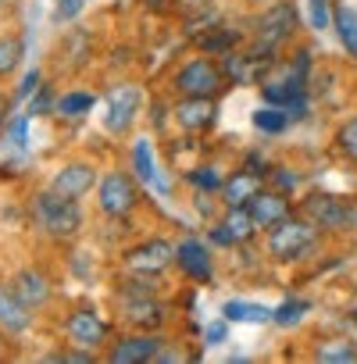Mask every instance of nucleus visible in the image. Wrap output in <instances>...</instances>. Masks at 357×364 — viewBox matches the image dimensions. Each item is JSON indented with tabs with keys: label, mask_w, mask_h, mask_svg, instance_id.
<instances>
[{
	"label": "nucleus",
	"mask_w": 357,
	"mask_h": 364,
	"mask_svg": "<svg viewBox=\"0 0 357 364\" xmlns=\"http://www.w3.org/2000/svg\"><path fill=\"white\" fill-rule=\"evenodd\" d=\"M261 190H265V175L236 164L233 171H225V186H222L218 200H222V208H247Z\"/></svg>",
	"instance_id": "obj_18"
},
{
	"label": "nucleus",
	"mask_w": 357,
	"mask_h": 364,
	"mask_svg": "<svg viewBox=\"0 0 357 364\" xmlns=\"http://www.w3.org/2000/svg\"><path fill=\"white\" fill-rule=\"evenodd\" d=\"M247 26H250L247 47L268 50V54H282V47H293V43H297L300 11H297L293 0H275L272 8L254 11V18H250Z\"/></svg>",
	"instance_id": "obj_4"
},
{
	"label": "nucleus",
	"mask_w": 357,
	"mask_h": 364,
	"mask_svg": "<svg viewBox=\"0 0 357 364\" xmlns=\"http://www.w3.org/2000/svg\"><path fill=\"white\" fill-rule=\"evenodd\" d=\"M175 272L183 275L190 286H215V247L201 236H183L175 240Z\"/></svg>",
	"instance_id": "obj_10"
},
{
	"label": "nucleus",
	"mask_w": 357,
	"mask_h": 364,
	"mask_svg": "<svg viewBox=\"0 0 357 364\" xmlns=\"http://www.w3.org/2000/svg\"><path fill=\"white\" fill-rule=\"evenodd\" d=\"M240 164L243 168H250V171H257V175H268V168H272V161L257 150V146H250V150H243V157H240Z\"/></svg>",
	"instance_id": "obj_41"
},
{
	"label": "nucleus",
	"mask_w": 357,
	"mask_h": 364,
	"mask_svg": "<svg viewBox=\"0 0 357 364\" xmlns=\"http://www.w3.org/2000/svg\"><path fill=\"white\" fill-rule=\"evenodd\" d=\"M143 11H150V15H168V11H171V0H143Z\"/></svg>",
	"instance_id": "obj_44"
},
{
	"label": "nucleus",
	"mask_w": 357,
	"mask_h": 364,
	"mask_svg": "<svg viewBox=\"0 0 357 364\" xmlns=\"http://www.w3.org/2000/svg\"><path fill=\"white\" fill-rule=\"evenodd\" d=\"M114 325H118V321L107 318L100 307H93V304H75V307H68L65 318H61V336H65V343L82 346V350H97V353L104 357L107 343H111L114 332H118Z\"/></svg>",
	"instance_id": "obj_6"
},
{
	"label": "nucleus",
	"mask_w": 357,
	"mask_h": 364,
	"mask_svg": "<svg viewBox=\"0 0 357 364\" xmlns=\"http://www.w3.org/2000/svg\"><path fill=\"white\" fill-rule=\"evenodd\" d=\"M311 360H318V364H357V343L350 336H325L311 346Z\"/></svg>",
	"instance_id": "obj_22"
},
{
	"label": "nucleus",
	"mask_w": 357,
	"mask_h": 364,
	"mask_svg": "<svg viewBox=\"0 0 357 364\" xmlns=\"http://www.w3.org/2000/svg\"><path fill=\"white\" fill-rule=\"evenodd\" d=\"M11 4H15V0H0V11H8Z\"/></svg>",
	"instance_id": "obj_47"
},
{
	"label": "nucleus",
	"mask_w": 357,
	"mask_h": 364,
	"mask_svg": "<svg viewBox=\"0 0 357 364\" xmlns=\"http://www.w3.org/2000/svg\"><path fill=\"white\" fill-rule=\"evenodd\" d=\"M100 171H104V168H100L93 157H72V161H61V164L50 171L47 186H50L54 193H61V197L86 200V197H93V190H97Z\"/></svg>",
	"instance_id": "obj_12"
},
{
	"label": "nucleus",
	"mask_w": 357,
	"mask_h": 364,
	"mask_svg": "<svg viewBox=\"0 0 357 364\" xmlns=\"http://www.w3.org/2000/svg\"><path fill=\"white\" fill-rule=\"evenodd\" d=\"M183 182L190 190H201V193H222V186H225V171L215 164V161H201V164H193V168H186L183 171Z\"/></svg>",
	"instance_id": "obj_28"
},
{
	"label": "nucleus",
	"mask_w": 357,
	"mask_h": 364,
	"mask_svg": "<svg viewBox=\"0 0 357 364\" xmlns=\"http://www.w3.org/2000/svg\"><path fill=\"white\" fill-rule=\"evenodd\" d=\"M171 318H175V304L164 300V293L132 296V300H114V321H118V328L164 332Z\"/></svg>",
	"instance_id": "obj_9"
},
{
	"label": "nucleus",
	"mask_w": 357,
	"mask_h": 364,
	"mask_svg": "<svg viewBox=\"0 0 357 364\" xmlns=\"http://www.w3.org/2000/svg\"><path fill=\"white\" fill-rule=\"evenodd\" d=\"M265 186H272V190H279V193H297L300 186H304V175H300V168L297 164H286V161H275L272 168H268V175H265Z\"/></svg>",
	"instance_id": "obj_31"
},
{
	"label": "nucleus",
	"mask_w": 357,
	"mask_h": 364,
	"mask_svg": "<svg viewBox=\"0 0 357 364\" xmlns=\"http://www.w3.org/2000/svg\"><path fill=\"white\" fill-rule=\"evenodd\" d=\"M321 243L325 232L307 215L293 211L289 218H282L265 232V257L272 264H300V261H314L321 254Z\"/></svg>",
	"instance_id": "obj_2"
},
{
	"label": "nucleus",
	"mask_w": 357,
	"mask_h": 364,
	"mask_svg": "<svg viewBox=\"0 0 357 364\" xmlns=\"http://www.w3.org/2000/svg\"><path fill=\"white\" fill-rule=\"evenodd\" d=\"M97 93L93 90H86V86H79V90H65L61 97H58V111H54V118L58 122H86V114L97 107Z\"/></svg>",
	"instance_id": "obj_24"
},
{
	"label": "nucleus",
	"mask_w": 357,
	"mask_h": 364,
	"mask_svg": "<svg viewBox=\"0 0 357 364\" xmlns=\"http://www.w3.org/2000/svg\"><path fill=\"white\" fill-rule=\"evenodd\" d=\"M146 200V186L129 171V168H104L93 190V208L100 218H118L129 222Z\"/></svg>",
	"instance_id": "obj_3"
},
{
	"label": "nucleus",
	"mask_w": 357,
	"mask_h": 364,
	"mask_svg": "<svg viewBox=\"0 0 357 364\" xmlns=\"http://www.w3.org/2000/svg\"><path fill=\"white\" fill-rule=\"evenodd\" d=\"M36 307H29L11 282H0V332L8 339H26L36 328Z\"/></svg>",
	"instance_id": "obj_15"
},
{
	"label": "nucleus",
	"mask_w": 357,
	"mask_h": 364,
	"mask_svg": "<svg viewBox=\"0 0 357 364\" xmlns=\"http://www.w3.org/2000/svg\"><path fill=\"white\" fill-rule=\"evenodd\" d=\"M58 97H61V93H58V86L43 79V86L26 100V111H29L33 118H54V111H58Z\"/></svg>",
	"instance_id": "obj_33"
},
{
	"label": "nucleus",
	"mask_w": 357,
	"mask_h": 364,
	"mask_svg": "<svg viewBox=\"0 0 357 364\" xmlns=\"http://www.w3.org/2000/svg\"><path fill=\"white\" fill-rule=\"evenodd\" d=\"M222 225L236 236V243H250V240H257L261 232H257V222H254V215H250V208H222Z\"/></svg>",
	"instance_id": "obj_29"
},
{
	"label": "nucleus",
	"mask_w": 357,
	"mask_h": 364,
	"mask_svg": "<svg viewBox=\"0 0 357 364\" xmlns=\"http://www.w3.org/2000/svg\"><path fill=\"white\" fill-rule=\"evenodd\" d=\"M122 268L161 279L168 268H175V240H168V236H143V240L129 243L122 250Z\"/></svg>",
	"instance_id": "obj_11"
},
{
	"label": "nucleus",
	"mask_w": 357,
	"mask_h": 364,
	"mask_svg": "<svg viewBox=\"0 0 357 364\" xmlns=\"http://www.w3.org/2000/svg\"><path fill=\"white\" fill-rule=\"evenodd\" d=\"M139 114H146V93H143V86L132 82V79L114 82L107 90V97H104V114H100L104 132L114 136V139H122V136H129L136 129Z\"/></svg>",
	"instance_id": "obj_7"
},
{
	"label": "nucleus",
	"mask_w": 357,
	"mask_h": 364,
	"mask_svg": "<svg viewBox=\"0 0 357 364\" xmlns=\"http://www.w3.org/2000/svg\"><path fill=\"white\" fill-rule=\"evenodd\" d=\"M129 171L143 182L146 190L154 186V178L161 175V164H157V154H154V139L146 132L132 136V143H129Z\"/></svg>",
	"instance_id": "obj_20"
},
{
	"label": "nucleus",
	"mask_w": 357,
	"mask_h": 364,
	"mask_svg": "<svg viewBox=\"0 0 357 364\" xmlns=\"http://www.w3.org/2000/svg\"><path fill=\"white\" fill-rule=\"evenodd\" d=\"M250 215H254V222H257V232L265 236L272 225H279L282 218H289L293 211H297V204H293V197L289 193H279V190H272V186H265L250 204Z\"/></svg>",
	"instance_id": "obj_19"
},
{
	"label": "nucleus",
	"mask_w": 357,
	"mask_h": 364,
	"mask_svg": "<svg viewBox=\"0 0 357 364\" xmlns=\"http://www.w3.org/2000/svg\"><path fill=\"white\" fill-rule=\"evenodd\" d=\"M29 125H33V114L22 107L15 118H8V125H4V136H8V143L18 150V154H26L29 150Z\"/></svg>",
	"instance_id": "obj_34"
},
{
	"label": "nucleus",
	"mask_w": 357,
	"mask_h": 364,
	"mask_svg": "<svg viewBox=\"0 0 357 364\" xmlns=\"http://www.w3.org/2000/svg\"><path fill=\"white\" fill-rule=\"evenodd\" d=\"M332 146H336V154H339L343 161L357 164V114H350V118H343V122L336 125Z\"/></svg>",
	"instance_id": "obj_32"
},
{
	"label": "nucleus",
	"mask_w": 357,
	"mask_h": 364,
	"mask_svg": "<svg viewBox=\"0 0 357 364\" xmlns=\"http://www.w3.org/2000/svg\"><path fill=\"white\" fill-rule=\"evenodd\" d=\"M40 86H43V72H40V68H29V72L18 79L15 93H11V107H15V104H26V100H29V97L40 90Z\"/></svg>",
	"instance_id": "obj_37"
},
{
	"label": "nucleus",
	"mask_w": 357,
	"mask_h": 364,
	"mask_svg": "<svg viewBox=\"0 0 357 364\" xmlns=\"http://www.w3.org/2000/svg\"><path fill=\"white\" fill-rule=\"evenodd\" d=\"M307 18L314 33L332 29V0H307Z\"/></svg>",
	"instance_id": "obj_36"
},
{
	"label": "nucleus",
	"mask_w": 357,
	"mask_h": 364,
	"mask_svg": "<svg viewBox=\"0 0 357 364\" xmlns=\"http://www.w3.org/2000/svg\"><path fill=\"white\" fill-rule=\"evenodd\" d=\"M82 11H86V0H54L50 22H54V26H68V22H75Z\"/></svg>",
	"instance_id": "obj_38"
},
{
	"label": "nucleus",
	"mask_w": 357,
	"mask_h": 364,
	"mask_svg": "<svg viewBox=\"0 0 357 364\" xmlns=\"http://www.w3.org/2000/svg\"><path fill=\"white\" fill-rule=\"evenodd\" d=\"M146 111H150V114H146V122L161 132V129H164V122L171 118V100H164V97H161V100H150V107H146Z\"/></svg>",
	"instance_id": "obj_40"
},
{
	"label": "nucleus",
	"mask_w": 357,
	"mask_h": 364,
	"mask_svg": "<svg viewBox=\"0 0 357 364\" xmlns=\"http://www.w3.org/2000/svg\"><path fill=\"white\" fill-rule=\"evenodd\" d=\"M243 4H247L250 11H261V8H272V4H275V0H243Z\"/></svg>",
	"instance_id": "obj_45"
},
{
	"label": "nucleus",
	"mask_w": 357,
	"mask_h": 364,
	"mask_svg": "<svg viewBox=\"0 0 357 364\" xmlns=\"http://www.w3.org/2000/svg\"><path fill=\"white\" fill-rule=\"evenodd\" d=\"M29 218H33L36 232L47 243H58V247H68V243H75L86 232V208H82V200L61 197L50 186H43V190H36L29 197Z\"/></svg>",
	"instance_id": "obj_1"
},
{
	"label": "nucleus",
	"mask_w": 357,
	"mask_h": 364,
	"mask_svg": "<svg viewBox=\"0 0 357 364\" xmlns=\"http://www.w3.org/2000/svg\"><path fill=\"white\" fill-rule=\"evenodd\" d=\"M247 36H250V26H236V22H225V18H218L211 29H204V33L193 40V47H197L201 54L222 58V54H229V50L243 47V43H247Z\"/></svg>",
	"instance_id": "obj_17"
},
{
	"label": "nucleus",
	"mask_w": 357,
	"mask_h": 364,
	"mask_svg": "<svg viewBox=\"0 0 357 364\" xmlns=\"http://www.w3.org/2000/svg\"><path fill=\"white\" fill-rule=\"evenodd\" d=\"M29 54V40L22 33H0V82H8L22 72Z\"/></svg>",
	"instance_id": "obj_23"
},
{
	"label": "nucleus",
	"mask_w": 357,
	"mask_h": 364,
	"mask_svg": "<svg viewBox=\"0 0 357 364\" xmlns=\"http://www.w3.org/2000/svg\"><path fill=\"white\" fill-rule=\"evenodd\" d=\"M222 314L233 321V325H272V307L257 304V300H225L222 304Z\"/></svg>",
	"instance_id": "obj_27"
},
{
	"label": "nucleus",
	"mask_w": 357,
	"mask_h": 364,
	"mask_svg": "<svg viewBox=\"0 0 357 364\" xmlns=\"http://www.w3.org/2000/svg\"><path fill=\"white\" fill-rule=\"evenodd\" d=\"M204 240H208L215 250H225V254H233V250L240 247V243H236V236L222 225V218H215V222H208V225H204Z\"/></svg>",
	"instance_id": "obj_35"
},
{
	"label": "nucleus",
	"mask_w": 357,
	"mask_h": 364,
	"mask_svg": "<svg viewBox=\"0 0 357 364\" xmlns=\"http://www.w3.org/2000/svg\"><path fill=\"white\" fill-rule=\"evenodd\" d=\"M229 325H233V321H229L225 314H222L218 321L204 325V328H201V339H204V346H225V343H229Z\"/></svg>",
	"instance_id": "obj_39"
},
{
	"label": "nucleus",
	"mask_w": 357,
	"mask_h": 364,
	"mask_svg": "<svg viewBox=\"0 0 357 364\" xmlns=\"http://www.w3.org/2000/svg\"><path fill=\"white\" fill-rule=\"evenodd\" d=\"M8 282H11L15 293H18L29 307H36V311H43V307L54 300V279H50L40 264H22V268H15V275H11Z\"/></svg>",
	"instance_id": "obj_16"
},
{
	"label": "nucleus",
	"mask_w": 357,
	"mask_h": 364,
	"mask_svg": "<svg viewBox=\"0 0 357 364\" xmlns=\"http://www.w3.org/2000/svg\"><path fill=\"white\" fill-rule=\"evenodd\" d=\"M300 215H307L325 236H343V232H353L357 229V200L350 197H336V193H325V190H311L300 208Z\"/></svg>",
	"instance_id": "obj_8"
},
{
	"label": "nucleus",
	"mask_w": 357,
	"mask_h": 364,
	"mask_svg": "<svg viewBox=\"0 0 357 364\" xmlns=\"http://www.w3.org/2000/svg\"><path fill=\"white\" fill-rule=\"evenodd\" d=\"M215 0H171V15H178V18H186V15H193V11H204V8H211Z\"/></svg>",
	"instance_id": "obj_42"
},
{
	"label": "nucleus",
	"mask_w": 357,
	"mask_h": 364,
	"mask_svg": "<svg viewBox=\"0 0 357 364\" xmlns=\"http://www.w3.org/2000/svg\"><path fill=\"white\" fill-rule=\"evenodd\" d=\"M164 332H139V328H122L104 350L107 364H154L157 350L164 346Z\"/></svg>",
	"instance_id": "obj_13"
},
{
	"label": "nucleus",
	"mask_w": 357,
	"mask_h": 364,
	"mask_svg": "<svg viewBox=\"0 0 357 364\" xmlns=\"http://www.w3.org/2000/svg\"><path fill=\"white\" fill-rule=\"evenodd\" d=\"M311 300L307 296H286V300H279L275 307H272V325H279V328H297L307 314H311Z\"/></svg>",
	"instance_id": "obj_30"
},
{
	"label": "nucleus",
	"mask_w": 357,
	"mask_h": 364,
	"mask_svg": "<svg viewBox=\"0 0 357 364\" xmlns=\"http://www.w3.org/2000/svg\"><path fill=\"white\" fill-rule=\"evenodd\" d=\"M332 33L350 61H357V11L350 4H332Z\"/></svg>",
	"instance_id": "obj_25"
},
{
	"label": "nucleus",
	"mask_w": 357,
	"mask_h": 364,
	"mask_svg": "<svg viewBox=\"0 0 357 364\" xmlns=\"http://www.w3.org/2000/svg\"><path fill=\"white\" fill-rule=\"evenodd\" d=\"M222 118L218 97H175L171 100V125L183 136H208Z\"/></svg>",
	"instance_id": "obj_14"
},
{
	"label": "nucleus",
	"mask_w": 357,
	"mask_h": 364,
	"mask_svg": "<svg viewBox=\"0 0 357 364\" xmlns=\"http://www.w3.org/2000/svg\"><path fill=\"white\" fill-rule=\"evenodd\" d=\"M250 125L261 132V136H268V139H275V136H286L289 129H293V114L286 111V107H275V104H261L254 114H250Z\"/></svg>",
	"instance_id": "obj_26"
},
{
	"label": "nucleus",
	"mask_w": 357,
	"mask_h": 364,
	"mask_svg": "<svg viewBox=\"0 0 357 364\" xmlns=\"http://www.w3.org/2000/svg\"><path fill=\"white\" fill-rule=\"evenodd\" d=\"M150 190H154L157 197H164V200H168V197H175V178H168V171L161 168V175L154 178V186H150Z\"/></svg>",
	"instance_id": "obj_43"
},
{
	"label": "nucleus",
	"mask_w": 357,
	"mask_h": 364,
	"mask_svg": "<svg viewBox=\"0 0 357 364\" xmlns=\"http://www.w3.org/2000/svg\"><path fill=\"white\" fill-rule=\"evenodd\" d=\"M346 321H350V325H357V304H350V307H346Z\"/></svg>",
	"instance_id": "obj_46"
},
{
	"label": "nucleus",
	"mask_w": 357,
	"mask_h": 364,
	"mask_svg": "<svg viewBox=\"0 0 357 364\" xmlns=\"http://www.w3.org/2000/svg\"><path fill=\"white\" fill-rule=\"evenodd\" d=\"M218 61H222V72H225L229 86H257V65H254V54L247 50V43L222 54Z\"/></svg>",
	"instance_id": "obj_21"
},
{
	"label": "nucleus",
	"mask_w": 357,
	"mask_h": 364,
	"mask_svg": "<svg viewBox=\"0 0 357 364\" xmlns=\"http://www.w3.org/2000/svg\"><path fill=\"white\" fill-rule=\"evenodd\" d=\"M229 86L225 72H222V61L211 58V54H193L186 58L178 68H171L168 75V93L171 97H222Z\"/></svg>",
	"instance_id": "obj_5"
}]
</instances>
